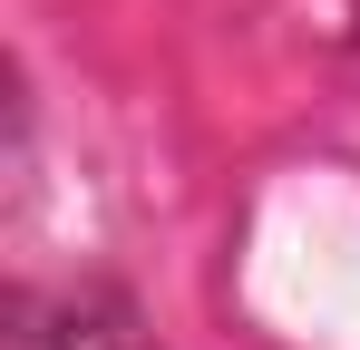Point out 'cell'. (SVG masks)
I'll return each instance as SVG.
<instances>
[{
  "mask_svg": "<svg viewBox=\"0 0 360 350\" xmlns=\"http://www.w3.org/2000/svg\"><path fill=\"white\" fill-rule=\"evenodd\" d=\"M10 350H156V341L127 311V292L59 283V292H20L10 302Z\"/></svg>",
  "mask_w": 360,
  "mask_h": 350,
  "instance_id": "obj_1",
  "label": "cell"
}]
</instances>
